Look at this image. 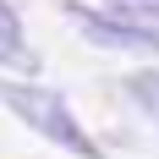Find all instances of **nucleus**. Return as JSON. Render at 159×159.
Wrapping results in <instances>:
<instances>
[{
    "label": "nucleus",
    "instance_id": "1",
    "mask_svg": "<svg viewBox=\"0 0 159 159\" xmlns=\"http://www.w3.org/2000/svg\"><path fill=\"white\" fill-rule=\"evenodd\" d=\"M0 104L22 121V126H33L39 137H49L55 148H66L71 159H104L99 154V143L82 132V121L71 115V104H66L55 88H39V82H16V77H0Z\"/></svg>",
    "mask_w": 159,
    "mask_h": 159
},
{
    "label": "nucleus",
    "instance_id": "4",
    "mask_svg": "<svg viewBox=\"0 0 159 159\" xmlns=\"http://www.w3.org/2000/svg\"><path fill=\"white\" fill-rule=\"evenodd\" d=\"M104 16H115V22L159 39V0H104Z\"/></svg>",
    "mask_w": 159,
    "mask_h": 159
},
{
    "label": "nucleus",
    "instance_id": "3",
    "mask_svg": "<svg viewBox=\"0 0 159 159\" xmlns=\"http://www.w3.org/2000/svg\"><path fill=\"white\" fill-rule=\"evenodd\" d=\"M0 66H11V71H33V49L28 39H22V22H16V11L0 0Z\"/></svg>",
    "mask_w": 159,
    "mask_h": 159
},
{
    "label": "nucleus",
    "instance_id": "2",
    "mask_svg": "<svg viewBox=\"0 0 159 159\" xmlns=\"http://www.w3.org/2000/svg\"><path fill=\"white\" fill-rule=\"evenodd\" d=\"M66 16H71V28H77L88 44H104V49H159V39H148V33L126 28V22H115V16H104V11H93V6H82V0H71Z\"/></svg>",
    "mask_w": 159,
    "mask_h": 159
},
{
    "label": "nucleus",
    "instance_id": "5",
    "mask_svg": "<svg viewBox=\"0 0 159 159\" xmlns=\"http://www.w3.org/2000/svg\"><path fill=\"white\" fill-rule=\"evenodd\" d=\"M126 88H132V99H137V104L148 110V121L159 126V66H154V71H137Z\"/></svg>",
    "mask_w": 159,
    "mask_h": 159
}]
</instances>
